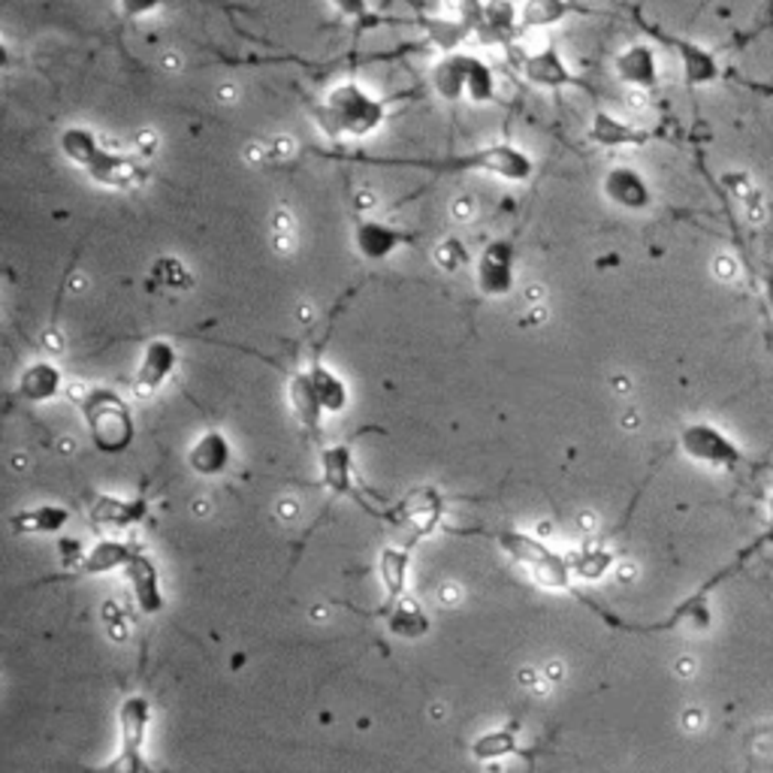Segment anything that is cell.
Listing matches in <instances>:
<instances>
[{"label": "cell", "mask_w": 773, "mask_h": 773, "mask_svg": "<svg viewBox=\"0 0 773 773\" xmlns=\"http://www.w3.org/2000/svg\"><path fill=\"white\" fill-rule=\"evenodd\" d=\"M330 158L353 160L366 167H402V170H426V172H484L499 182L508 184H529L534 179V158L513 142H493L480 146L466 155H442V158H375V155H330Z\"/></svg>", "instance_id": "obj_1"}, {"label": "cell", "mask_w": 773, "mask_h": 773, "mask_svg": "<svg viewBox=\"0 0 773 773\" xmlns=\"http://www.w3.org/2000/svg\"><path fill=\"white\" fill-rule=\"evenodd\" d=\"M57 151L80 167L94 184L113 188V191H134L148 182V167L127 151H115L103 142L92 127L70 125L57 134Z\"/></svg>", "instance_id": "obj_2"}, {"label": "cell", "mask_w": 773, "mask_h": 773, "mask_svg": "<svg viewBox=\"0 0 773 773\" xmlns=\"http://www.w3.org/2000/svg\"><path fill=\"white\" fill-rule=\"evenodd\" d=\"M390 100L363 88L357 80L332 85L318 106L320 130L332 139H369L386 125Z\"/></svg>", "instance_id": "obj_3"}, {"label": "cell", "mask_w": 773, "mask_h": 773, "mask_svg": "<svg viewBox=\"0 0 773 773\" xmlns=\"http://www.w3.org/2000/svg\"><path fill=\"white\" fill-rule=\"evenodd\" d=\"M80 414L97 454L118 456L130 451V444L137 442L134 409L113 386L97 384L92 390H85L80 399Z\"/></svg>", "instance_id": "obj_4"}, {"label": "cell", "mask_w": 773, "mask_h": 773, "mask_svg": "<svg viewBox=\"0 0 773 773\" xmlns=\"http://www.w3.org/2000/svg\"><path fill=\"white\" fill-rule=\"evenodd\" d=\"M484 534L499 544V550L505 557H511L517 565H523V569L529 571V578H532L541 590L569 592L571 586H574V571H571L569 559L559 557L557 550H550L541 538L517 532V529H493V532Z\"/></svg>", "instance_id": "obj_5"}, {"label": "cell", "mask_w": 773, "mask_h": 773, "mask_svg": "<svg viewBox=\"0 0 773 773\" xmlns=\"http://www.w3.org/2000/svg\"><path fill=\"white\" fill-rule=\"evenodd\" d=\"M677 442H680L682 454L707 468L731 472V468H738L740 463H743V451H740V444L734 442L728 433H722L717 423H707V421L689 423V426H682L680 430Z\"/></svg>", "instance_id": "obj_6"}, {"label": "cell", "mask_w": 773, "mask_h": 773, "mask_svg": "<svg viewBox=\"0 0 773 773\" xmlns=\"http://www.w3.org/2000/svg\"><path fill=\"white\" fill-rule=\"evenodd\" d=\"M475 285L487 299H505L517 287V245L508 236L489 240L475 261Z\"/></svg>", "instance_id": "obj_7"}, {"label": "cell", "mask_w": 773, "mask_h": 773, "mask_svg": "<svg viewBox=\"0 0 773 773\" xmlns=\"http://www.w3.org/2000/svg\"><path fill=\"white\" fill-rule=\"evenodd\" d=\"M637 24H640L653 40H659L661 46H668L674 55H677V61H680L682 82H686L689 88H707V85L719 82V76H722V64H719V57L713 49L701 46V43H695V40H686V36L665 34V31L653 28V24L644 22V19H637Z\"/></svg>", "instance_id": "obj_8"}, {"label": "cell", "mask_w": 773, "mask_h": 773, "mask_svg": "<svg viewBox=\"0 0 773 773\" xmlns=\"http://www.w3.org/2000/svg\"><path fill=\"white\" fill-rule=\"evenodd\" d=\"M417 245V233L402 230L390 221H378V218H360L353 224V251L357 257L366 263H384L390 261L396 251Z\"/></svg>", "instance_id": "obj_9"}, {"label": "cell", "mask_w": 773, "mask_h": 773, "mask_svg": "<svg viewBox=\"0 0 773 773\" xmlns=\"http://www.w3.org/2000/svg\"><path fill=\"white\" fill-rule=\"evenodd\" d=\"M520 70H523L526 82H532L538 88H547V92L580 88V92L592 94L586 80L569 67V61H565V55L557 46H541L534 49V52H523L520 55Z\"/></svg>", "instance_id": "obj_10"}, {"label": "cell", "mask_w": 773, "mask_h": 773, "mask_svg": "<svg viewBox=\"0 0 773 773\" xmlns=\"http://www.w3.org/2000/svg\"><path fill=\"white\" fill-rule=\"evenodd\" d=\"M602 193L604 200L616 209H623L628 215H644L656 205V193L653 184L647 182V176L628 163H616L602 176Z\"/></svg>", "instance_id": "obj_11"}, {"label": "cell", "mask_w": 773, "mask_h": 773, "mask_svg": "<svg viewBox=\"0 0 773 773\" xmlns=\"http://www.w3.org/2000/svg\"><path fill=\"white\" fill-rule=\"evenodd\" d=\"M176 369H179V348H176V341L163 339V336L148 339L142 353H139L134 390H137L139 396H155L176 375Z\"/></svg>", "instance_id": "obj_12"}, {"label": "cell", "mask_w": 773, "mask_h": 773, "mask_svg": "<svg viewBox=\"0 0 773 773\" xmlns=\"http://www.w3.org/2000/svg\"><path fill=\"white\" fill-rule=\"evenodd\" d=\"M614 76L635 92H656L661 82L659 55L649 43H632L614 57Z\"/></svg>", "instance_id": "obj_13"}, {"label": "cell", "mask_w": 773, "mask_h": 773, "mask_svg": "<svg viewBox=\"0 0 773 773\" xmlns=\"http://www.w3.org/2000/svg\"><path fill=\"white\" fill-rule=\"evenodd\" d=\"M125 578L130 583V592H134L137 607L142 614L155 616L163 611L167 595H163V583H160V569L146 550H139L137 557H134V562L125 569Z\"/></svg>", "instance_id": "obj_14"}, {"label": "cell", "mask_w": 773, "mask_h": 773, "mask_svg": "<svg viewBox=\"0 0 773 773\" xmlns=\"http://www.w3.org/2000/svg\"><path fill=\"white\" fill-rule=\"evenodd\" d=\"M233 466V444L221 430H205L197 442L188 447V468L200 478H218Z\"/></svg>", "instance_id": "obj_15"}, {"label": "cell", "mask_w": 773, "mask_h": 773, "mask_svg": "<svg viewBox=\"0 0 773 773\" xmlns=\"http://www.w3.org/2000/svg\"><path fill=\"white\" fill-rule=\"evenodd\" d=\"M468 57L472 52H444L430 70V88L444 103L468 100Z\"/></svg>", "instance_id": "obj_16"}, {"label": "cell", "mask_w": 773, "mask_h": 773, "mask_svg": "<svg viewBox=\"0 0 773 773\" xmlns=\"http://www.w3.org/2000/svg\"><path fill=\"white\" fill-rule=\"evenodd\" d=\"M151 719H155V707H151L148 695H130V698L121 701V707H118V740H121V750H146Z\"/></svg>", "instance_id": "obj_17"}, {"label": "cell", "mask_w": 773, "mask_h": 773, "mask_svg": "<svg viewBox=\"0 0 773 773\" xmlns=\"http://www.w3.org/2000/svg\"><path fill=\"white\" fill-rule=\"evenodd\" d=\"M586 137H590V142L602 148H637L647 146L649 139H653V130H644V127L623 121V118L599 109V113L592 115Z\"/></svg>", "instance_id": "obj_18"}, {"label": "cell", "mask_w": 773, "mask_h": 773, "mask_svg": "<svg viewBox=\"0 0 773 773\" xmlns=\"http://www.w3.org/2000/svg\"><path fill=\"white\" fill-rule=\"evenodd\" d=\"M15 390L24 402L43 405V402H52L64 393V372L52 360H34L22 369Z\"/></svg>", "instance_id": "obj_19"}, {"label": "cell", "mask_w": 773, "mask_h": 773, "mask_svg": "<svg viewBox=\"0 0 773 773\" xmlns=\"http://www.w3.org/2000/svg\"><path fill=\"white\" fill-rule=\"evenodd\" d=\"M320 484L330 489L332 496H357L351 444H330L320 451Z\"/></svg>", "instance_id": "obj_20"}, {"label": "cell", "mask_w": 773, "mask_h": 773, "mask_svg": "<svg viewBox=\"0 0 773 773\" xmlns=\"http://www.w3.org/2000/svg\"><path fill=\"white\" fill-rule=\"evenodd\" d=\"M574 12H586L580 0H523L517 10V31L529 34L538 28H553Z\"/></svg>", "instance_id": "obj_21"}, {"label": "cell", "mask_w": 773, "mask_h": 773, "mask_svg": "<svg viewBox=\"0 0 773 773\" xmlns=\"http://www.w3.org/2000/svg\"><path fill=\"white\" fill-rule=\"evenodd\" d=\"M148 499H118V496H97L92 505V520L97 526H113V529H134L146 523Z\"/></svg>", "instance_id": "obj_22"}, {"label": "cell", "mask_w": 773, "mask_h": 773, "mask_svg": "<svg viewBox=\"0 0 773 773\" xmlns=\"http://www.w3.org/2000/svg\"><path fill=\"white\" fill-rule=\"evenodd\" d=\"M378 616H384L386 632L402 637V640L426 637L430 635V628H433V623H430V616H426V611L421 607V602H414V599H399L396 604L381 607Z\"/></svg>", "instance_id": "obj_23"}, {"label": "cell", "mask_w": 773, "mask_h": 773, "mask_svg": "<svg viewBox=\"0 0 773 773\" xmlns=\"http://www.w3.org/2000/svg\"><path fill=\"white\" fill-rule=\"evenodd\" d=\"M139 553V547L130 541H118V538H103L97 544L82 557L80 574H113V571H125L134 557Z\"/></svg>", "instance_id": "obj_24"}, {"label": "cell", "mask_w": 773, "mask_h": 773, "mask_svg": "<svg viewBox=\"0 0 773 773\" xmlns=\"http://www.w3.org/2000/svg\"><path fill=\"white\" fill-rule=\"evenodd\" d=\"M409 571H411L409 547L390 544L381 550V557H378V574H381V586H384V607L396 604L399 599H405Z\"/></svg>", "instance_id": "obj_25"}, {"label": "cell", "mask_w": 773, "mask_h": 773, "mask_svg": "<svg viewBox=\"0 0 773 773\" xmlns=\"http://www.w3.org/2000/svg\"><path fill=\"white\" fill-rule=\"evenodd\" d=\"M287 399L294 405L296 417L306 426L308 433H320V423H324V405H320L318 393L311 386V378H308L306 369H296L287 375Z\"/></svg>", "instance_id": "obj_26"}, {"label": "cell", "mask_w": 773, "mask_h": 773, "mask_svg": "<svg viewBox=\"0 0 773 773\" xmlns=\"http://www.w3.org/2000/svg\"><path fill=\"white\" fill-rule=\"evenodd\" d=\"M73 513L61 505H36L24 511L12 513L10 529L15 534H57L64 532Z\"/></svg>", "instance_id": "obj_27"}, {"label": "cell", "mask_w": 773, "mask_h": 773, "mask_svg": "<svg viewBox=\"0 0 773 773\" xmlns=\"http://www.w3.org/2000/svg\"><path fill=\"white\" fill-rule=\"evenodd\" d=\"M308 378H311V386H315V393H318L320 405H324V411L327 414H341V411H348V405H351V390H348V384H345V378L336 372V369H330L327 363H315L306 369Z\"/></svg>", "instance_id": "obj_28"}, {"label": "cell", "mask_w": 773, "mask_h": 773, "mask_svg": "<svg viewBox=\"0 0 773 773\" xmlns=\"http://www.w3.org/2000/svg\"><path fill=\"white\" fill-rule=\"evenodd\" d=\"M517 10L508 0H484L480 3L478 15H475V28L480 34L493 36V40H511L517 31Z\"/></svg>", "instance_id": "obj_29"}, {"label": "cell", "mask_w": 773, "mask_h": 773, "mask_svg": "<svg viewBox=\"0 0 773 773\" xmlns=\"http://www.w3.org/2000/svg\"><path fill=\"white\" fill-rule=\"evenodd\" d=\"M444 501L433 487H423L421 493H414L405 508V520L417 534H430L442 526Z\"/></svg>", "instance_id": "obj_30"}, {"label": "cell", "mask_w": 773, "mask_h": 773, "mask_svg": "<svg viewBox=\"0 0 773 773\" xmlns=\"http://www.w3.org/2000/svg\"><path fill=\"white\" fill-rule=\"evenodd\" d=\"M517 750H520V743H517L513 728H496V731H487L472 743V755L478 762H496V759H505V755H511Z\"/></svg>", "instance_id": "obj_31"}, {"label": "cell", "mask_w": 773, "mask_h": 773, "mask_svg": "<svg viewBox=\"0 0 773 773\" xmlns=\"http://www.w3.org/2000/svg\"><path fill=\"white\" fill-rule=\"evenodd\" d=\"M468 100L472 103H496L499 100V82L487 61L478 55L468 57Z\"/></svg>", "instance_id": "obj_32"}, {"label": "cell", "mask_w": 773, "mask_h": 773, "mask_svg": "<svg viewBox=\"0 0 773 773\" xmlns=\"http://www.w3.org/2000/svg\"><path fill=\"white\" fill-rule=\"evenodd\" d=\"M611 565H614V557H611L607 550H583V553L571 562V571H574L580 580H599L607 574Z\"/></svg>", "instance_id": "obj_33"}, {"label": "cell", "mask_w": 773, "mask_h": 773, "mask_svg": "<svg viewBox=\"0 0 773 773\" xmlns=\"http://www.w3.org/2000/svg\"><path fill=\"white\" fill-rule=\"evenodd\" d=\"M327 3H330L332 12L341 15L345 22L366 24V28L381 22L375 12H372V3H369V0H327Z\"/></svg>", "instance_id": "obj_34"}, {"label": "cell", "mask_w": 773, "mask_h": 773, "mask_svg": "<svg viewBox=\"0 0 773 773\" xmlns=\"http://www.w3.org/2000/svg\"><path fill=\"white\" fill-rule=\"evenodd\" d=\"M94 773H148L146 752L118 750V755H115L113 762H106L100 771H94Z\"/></svg>", "instance_id": "obj_35"}, {"label": "cell", "mask_w": 773, "mask_h": 773, "mask_svg": "<svg viewBox=\"0 0 773 773\" xmlns=\"http://www.w3.org/2000/svg\"><path fill=\"white\" fill-rule=\"evenodd\" d=\"M115 3H118L121 19H127V22H137V19H146V15H151V12L163 10L170 0H115Z\"/></svg>", "instance_id": "obj_36"}, {"label": "cell", "mask_w": 773, "mask_h": 773, "mask_svg": "<svg viewBox=\"0 0 773 773\" xmlns=\"http://www.w3.org/2000/svg\"><path fill=\"white\" fill-rule=\"evenodd\" d=\"M762 296L764 303H767V308L773 311V266H767L762 273Z\"/></svg>", "instance_id": "obj_37"}, {"label": "cell", "mask_w": 773, "mask_h": 773, "mask_svg": "<svg viewBox=\"0 0 773 773\" xmlns=\"http://www.w3.org/2000/svg\"><path fill=\"white\" fill-rule=\"evenodd\" d=\"M480 3H484V0H466V7H468V10H472V15H478Z\"/></svg>", "instance_id": "obj_38"}, {"label": "cell", "mask_w": 773, "mask_h": 773, "mask_svg": "<svg viewBox=\"0 0 773 773\" xmlns=\"http://www.w3.org/2000/svg\"><path fill=\"white\" fill-rule=\"evenodd\" d=\"M767 511H771V520H773V493L767 496Z\"/></svg>", "instance_id": "obj_39"}, {"label": "cell", "mask_w": 773, "mask_h": 773, "mask_svg": "<svg viewBox=\"0 0 773 773\" xmlns=\"http://www.w3.org/2000/svg\"><path fill=\"white\" fill-rule=\"evenodd\" d=\"M580 3H583V0H580Z\"/></svg>", "instance_id": "obj_40"}]
</instances>
